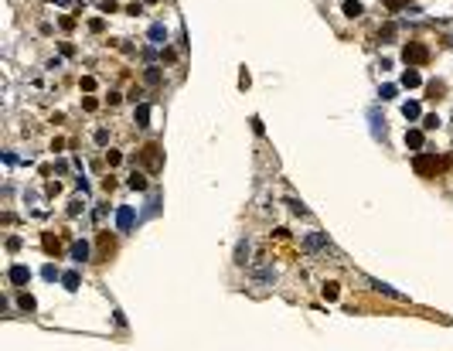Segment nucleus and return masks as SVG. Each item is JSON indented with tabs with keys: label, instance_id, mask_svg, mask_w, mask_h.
Instances as JSON below:
<instances>
[{
	"label": "nucleus",
	"instance_id": "aec40b11",
	"mask_svg": "<svg viewBox=\"0 0 453 351\" xmlns=\"http://www.w3.org/2000/svg\"><path fill=\"white\" fill-rule=\"evenodd\" d=\"M61 280H65V287H68V290H75V287H78V273H65Z\"/></svg>",
	"mask_w": 453,
	"mask_h": 351
},
{
	"label": "nucleus",
	"instance_id": "4468645a",
	"mask_svg": "<svg viewBox=\"0 0 453 351\" xmlns=\"http://www.w3.org/2000/svg\"><path fill=\"white\" fill-rule=\"evenodd\" d=\"M72 256H75L78 263H82V259H89V246H85V242H75V246H72Z\"/></svg>",
	"mask_w": 453,
	"mask_h": 351
},
{
	"label": "nucleus",
	"instance_id": "ddd939ff",
	"mask_svg": "<svg viewBox=\"0 0 453 351\" xmlns=\"http://www.w3.org/2000/svg\"><path fill=\"white\" fill-rule=\"evenodd\" d=\"M402 116L406 119H419V102H406V106H402Z\"/></svg>",
	"mask_w": 453,
	"mask_h": 351
},
{
	"label": "nucleus",
	"instance_id": "7ed1b4c3",
	"mask_svg": "<svg viewBox=\"0 0 453 351\" xmlns=\"http://www.w3.org/2000/svg\"><path fill=\"white\" fill-rule=\"evenodd\" d=\"M140 160H143L150 171H160V164H164V157H160V147H157V143H147V147L140 150Z\"/></svg>",
	"mask_w": 453,
	"mask_h": 351
},
{
	"label": "nucleus",
	"instance_id": "0eeeda50",
	"mask_svg": "<svg viewBox=\"0 0 453 351\" xmlns=\"http://www.w3.org/2000/svg\"><path fill=\"white\" fill-rule=\"evenodd\" d=\"M361 14H365V7H361L358 0H344V17H361Z\"/></svg>",
	"mask_w": 453,
	"mask_h": 351
},
{
	"label": "nucleus",
	"instance_id": "f03ea898",
	"mask_svg": "<svg viewBox=\"0 0 453 351\" xmlns=\"http://www.w3.org/2000/svg\"><path fill=\"white\" fill-rule=\"evenodd\" d=\"M413 167H416V174H419V177H430V174L440 171V160H436L433 154H416Z\"/></svg>",
	"mask_w": 453,
	"mask_h": 351
},
{
	"label": "nucleus",
	"instance_id": "412c9836",
	"mask_svg": "<svg viewBox=\"0 0 453 351\" xmlns=\"http://www.w3.org/2000/svg\"><path fill=\"white\" fill-rule=\"evenodd\" d=\"M24 311H34V297H27V293H20V300H17Z\"/></svg>",
	"mask_w": 453,
	"mask_h": 351
},
{
	"label": "nucleus",
	"instance_id": "6e6552de",
	"mask_svg": "<svg viewBox=\"0 0 453 351\" xmlns=\"http://www.w3.org/2000/svg\"><path fill=\"white\" fill-rule=\"evenodd\" d=\"M133 123H136V126H150V106H136Z\"/></svg>",
	"mask_w": 453,
	"mask_h": 351
},
{
	"label": "nucleus",
	"instance_id": "9b49d317",
	"mask_svg": "<svg viewBox=\"0 0 453 351\" xmlns=\"http://www.w3.org/2000/svg\"><path fill=\"white\" fill-rule=\"evenodd\" d=\"M116 225H119V229H130V225H133V208H119V215H116Z\"/></svg>",
	"mask_w": 453,
	"mask_h": 351
},
{
	"label": "nucleus",
	"instance_id": "6ab92c4d",
	"mask_svg": "<svg viewBox=\"0 0 453 351\" xmlns=\"http://www.w3.org/2000/svg\"><path fill=\"white\" fill-rule=\"evenodd\" d=\"M82 106H85L89 113H95V109H99V99H95V96H85V99H82Z\"/></svg>",
	"mask_w": 453,
	"mask_h": 351
},
{
	"label": "nucleus",
	"instance_id": "20e7f679",
	"mask_svg": "<svg viewBox=\"0 0 453 351\" xmlns=\"http://www.w3.org/2000/svg\"><path fill=\"white\" fill-rule=\"evenodd\" d=\"M113 249H116V239L109 232H99V259H106Z\"/></svg>",
	"mask_w": 453,
	"mask_h": 351
},
{
	"label": "nucleus",
	"instance_id": "9d476101",
	"mask_svg": "<svg viewBox=\"0 0 453 351\" xmlns=\"http://www.w3.org/2000/svg\"><path fill=\"white\" fill-rule=\"evenodd\" d=\"M126 184H130L133 191H147V177L140 174V171H133V174H130V181H126Z\"/></svg>",
	"mask_w": 453,
	"mask_h": 351
},
{
	"label": "nucleus",
	"instance_id": "39448f33",
	"mask_svg": "<svg viewBox=\"0 0 453 351\" xmlns=\"http://www.w3.org/2000/svg\"><path fill=\"white\" fill-rule=\"evenodd\" d=\"M27 280H31V270H27V266H14V270H10V283H14V287H24Z\"/></svg>",
	"mask_w": 453,
	"mask_h": 351
},
{
	"label": "nucleus",
	"instance_id": "dca6fc26",
	"mask_svg": "<svg viewBox=\"0 0 453 351\" xmlns=\"http://www.w3.org/2000/svg\"><path fill=\"white\" fill-rule=\"evenodd\" d=\"M426 92H430V99H440V96H443V82H430Z\"/></svg>",
	"mask_w": 453,
	"mask_h": 351
},
{
	"label": "nucleus",
	"instance_id": "5701e85b",
	"mask_svg": "<svg viewBox=\"0 0 453 351\" xmlns=\"http://www.w3.org/2000/svg\"><path fill=\"white\" fill-rule=\"evenodd\" d=\"M7 249H10V253H14V249H20V239H17V235H10V239H7Z\"/></svg>",
	"mask_w": 453,
	"mask_h": 351
},
{
	"label": "nucleus",
	"instance_id": "2eb2a0df",
	"mask_svg": "<svg viewBox=\"0 0 453 351\" xmlns=\"http://www.w3.org/2000/svg\"><path fill=\"white\" fill-rule=\"evenodd\" d=\"M324 297H327V300H338V297H341L338 283H324Z\"/></svg>",
	"mask_w": 453,
	"mask_h": 351
},
{
	"label": "nucleus",
	"instance_id": "a211bd4d",
	"mask_svg": "<svg viewBox=\"0 0 453 351\" xmlns=\"http://www.w3.org/2000/svg\"><path fill=\"white\" fill-rule=\"evenodd\" d=\"M406 3H409V0H385V10H392V14H396V10H402Z\"/></svg>",
	"mask_w": 453,
	"mask_h": 351
},
{
	"label": "nucleus",
	"instance_id": "1a4fd4ad",
	"mask_svg": "<svg viewBox=\"0 0 453 351\" xmlns=\"http://www.w3.org/2000/svg\"><path fill=\"white\" fill-rule=\"evenodd\" d=\"M419 82H423V78H419L416 68H406V72H402V85H406V89H416Z\"/></svg>",
	"mask_w": 453,
	"mask_h": 351
},
{
	"label": "nucleus",
	"instance_id": "f257e3e1",
	"mask_svg": "<svg viewBox=\"0 0 453 351\" xmlns=\"http://www.w3.org/2000/svg\"><path fill=\"white\" fill-rule=\"evenodd\" d=\"M402 61H406L409 68H416V65H426V61H430V48H426V44H419V41H409V44L402 48Z\"/></svg>",
	"mask_w": 453,
	"mask_h": 351
},
{
	"label": "nucleus",
	"instance_id": "423d86ee",
	"mask_svg": "<svg viewBox=\"0 0 453 351\" xmlns=\"http://www.w3.org/2000/svg\"><path fill=\"white\" fill-rule=\"evenodd\" d=\"M41 246H44V253H51V256H58V253H61V242H58V235H51V232H44Z\"/></svg>",
	"mask_w": 453,
	"mask_h": 351
},
{
	"label": "nucleus",
	"instance_id": "f8f14e48",
	"mask_svg": "<svg viewBox=\"0 0 453 351\" xmlns=\"http://www.w3.org/2000/svg\"><path fill=\"white\" fill-rule=\"evenodd\" d=\"M406 147L419 150V147H423V130H409V133H406Z\"/></svg>",
	"mask_w": 453,
	"mask_h": 351
},
{
	"label": "nucleus",
	"instance_id": "f3484780",
	"mask_svg": "<svg viewBox=\"0 0 453 351\" xmlns=\"http://www.w3.org/2000/svg\"><path fill=\"white\" fill-rule=\"evenodd\" d=\"M106 160H109V167H119V164H123V154H119V150H109Z\"/></svg>",
	"mask_w": 453,
	"mask_h": 351
},
{
	"label": "nucleus",
	"instance_id": "b1692460",
	"mask_svg": "<svg viewBox=\"0 0 453 351\" xmlns=\"http://www.w3.org/2000/svg\"><path fill=\"white\" fill-rule=\"evenodd\" d=\"M423 126H426V130H436V126H440V119H436V116H426V123H423Z\"/></svg>",
	"mask_w": 453,
	"mask_h": 351
},
{
	"label": "nucleus",
	"instance_id": "4be33fe9",
	"mask_svg": "<svg viewBox=\"0 0 453 351\" xmlns=\"http://www.w3.org/2000/svg\"><path fill=\"white\" fill-rule=\"evenodd\" d=\"M147 82L157 85V82H160V72H157V68H147Z\"/></svg>",
	"mask_w": 453,
	"mask_h": 351
}]
</instances>
